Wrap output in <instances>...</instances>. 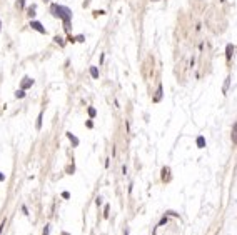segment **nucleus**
Returning <instances> with one entry per match:
<instances>
[{
    "mask_svg": "<svg viewBox=\"0 0 237 235\" xmlns=\"http://www.w3.org/2000/svg\"><path fill=\"white\" fill-rule=\"evenodd\" d=\"M30 27L34 30H37V32H40V33H47V30L42 27V24L40 22H37V20H34V22H30Z\"/></svg>",
    "mask_w": 237,
    "mask_h": 235,
    "instance_id": "obj_2",
    "label": "nucleus"
},
{
    "mask_svg": "<svg viewBox=\"0 0 237 235\" xmlns=\"http://www.w3.org/2000/svg\"><path fill=\"white\" fill-rule=\"evenodd\" d=\"M197 147H199V148H204V147H206V138H204V137H199V138H197Z\"/></svg>",
    "mask_w": 237,
    "mask_h": 235,
    "instance_id": "obj_9",
    "label": "nucleus"
},
{
    "mask_svg": "<svg viewBox=\"0 0 237 235\" xmlns=\"http://www.w3.org/2000/svg\"><path fill=\"white\" fill-rule=\"evenodd\" d=\"M15 97H17V98H24V97H25V90H24V88H22V90H17Z\"/></svg>",
    "mask_w": 237,
    "mask_h": 235,
    "instance_id": "obj_11",
    "label": "nucleus"
},
{
    "mask_svg": "<svg viewBox=\"0 0 237 235\" xmlns=\"http://www.w3.org/2000/svg\"><path fill=\"white\" fill-rule=\"evenodd\" d=\"M3 180H5V175H3L2 172H0V182H3Z\"/></svg>",
    "mask_w": 237,
    "mask_h": 235,
    "instance_id": "obj_16",
    "label": "nucleus"
},
{
    "mask_svg": "<svg viewBox=\"0 0 237 235\" xmlns=\"http://www.w3.org/2000/svg\"><path fill=\"white\" fill-rule=\"evenodd\" d=\"M50 233V225H45V228H44V235H49Z\"/></svg>",
    "mask_w": 237,
    "mask_h": 235,
    "instance_id": "obj_13",
    "label": "nucleus"
},
{
    "mask_svg": "<svg viewBox=\"0 0 237 235\" xmlns=\"http://www.w3.org/2000/svg\"><path fill=\"white\" fill-rule=\"evenodd\" d=\"M0 27H2V22H0Z\"/></svg>",
    "mask_w": 237,
    "mask_h": 235,
    "instance_id": "obj_19",
    "label": "nucleus"
},
{
    "mask_svg": "<svg viewBox=\"0 0 237 235\" xmlns=\"http://www.w3.org/2000/svg\"><path fill=\"white\" fill-rule=\"evenodd\" d=\"M90 75H92L94 79H99V70H97V67H95V65L90 67Z\"/></svg>",
    "mask_w": 237,
    "mask_h": 235,
    "instance_id": "obj_7",
    "label": "nucleus"
},
{
    "mask_svg": "<svg viewBox=\"0 0 237 235\" xmlns=\"http://www.w3.org/2000/svg\"><path fill=\"white\" fill-rule=\"evenodd\" d=\"M95 114H97V112H95V108H94V107H89V115H90V117H95Z\"/></svg>",
    "mask_w": 237,
    "mask_h": 235,
    "instance_id": "obj_12",
    "label": "nucleus"
},
{
    "mask_svg": "<svg viewBox=\"0 0 237 235\" xmlns=\"http://www.w3.org/2000/svg\"><path fill=\"white\" fill-rule=\"evenodd\" d=\"M30 85H34V80H30L29 77H25L24 82H22V88H27V87H30Z\"/></svg>",
    "mask_w": 237,
    "mask_h": 235,
    "instance_id": "obj_3",
    "label": "nucleus"
},
{
    "mask_svg": "<svg viewBox=\"0 0 237 235\" xmlns=\"http://www.w3.org/2000/svg\"><path fill=\"white\" fill-rule=\"evenodd\" d=\"M62 197H63V198H69V197H70V193H69V192H63V193H62Z\"/></svg>",
    "mask_w": 237,
    "mask_h": 235,
    "instance_id": "obj_14",
    "label": "nucleus"
},
{
    "mask_svg": "<svg viewBox=\"0 0 237 235\" xmlns=\"http://www.w3.org/2000/svg\"><path fill=\"white\" fill-rule=\"evenodd\" d=\"M42 117H44V114L40 112V114H39V120H37V130L42 128Z\"/></svg>",
    "mask_w": 237,
    "mask_h": 235,
    "instance_id": "obj_10",
    "label": "nucleus"
},
{
    "mask_svg": "<svg viewBox=\"0 0 237 235\" xmlns=\"http://www.w3.org/2000/svg\"><path fill=\"white\" fill-rule=\"evenodd\" d=\"M52 12H53L55 17H60V19L63 20V24H65V29H69V24H70V19H72V13H70L69 8L60 7V5H53Z\"/></svg>",
    "mask_w": 237,
    "mask_h": 235,
    "instance_id": "obj_1",
    "label": "nucleus"
},
{
    "mask_svg": "<svg viewBox=\"0 0 237 235\" xmlns=\"http://www.w3.org/2000/svg\"><path fill=\"white\" fill-rule=\"evenodd\" d=\"M24 5H25V0H20V3H19V7L22 8V7H24Z\"/></svg>",
    "mask_w": 237,
    "mask_h": 235,
    "instance_id": "obj_18",
    "label": "nucleus"
},
{
    "mask_svg": "<svg viewBox=\"0 0 237 235\" xmlns=\"http://www.w3.org/2000/svg\"><path fill=\"white\" fill-rule=\"evenodd\" d=\"M164 223H167V219H162V220H160V223H159V227H160V225H164Z\"/></svg>",
    "mask_w": 237,
    "mask_h": 235,
    "instance_id": "obj_15",
    "label": "nucleus"
},
{
    "mask_svg": "<svg viewBox=\"0 0 237 235\" xmlns=\"http://www.w3.org/2000/svg\"><path fill=\"white\" fill-rule=\"evenodd\" d=\"M232 53H234V45L229 43V45H227V60H230V58H232Z\"/></svg>",
    "mask_w": 237,
    "mask_h": 235,
    "instance_id": "obj_4",
    "label": "nucleus"
},
{
    "mask_svg": "<svg viewBox=\"0 0 237 235\" xmlns=\"http://www.w3.org/2000/svg\"><path fill=\"white\" fill-rule=\"evenodd\" d=\"M154 2H157V0H154Z\"/></svg>",
    "mask_w": 237,
    "mask_h": 235,
    "instance_id": "obj_20",
    "label": "nucleus"
},
{
    "mask_svg": "<svg viewBox=\"0 0 237 235\" xmlns=\"http://www.w3.org/2000/svg\"><path fill=\"white\" fill-rule=\"evenodd\" d=\"M160 98H162V85H159V88H157V95L154 97V102H160Z\"/></svg>",
    "mask_w": 237,
    "mask_h": 235,
    "instance_id": "obj_5",
    "label": "nucleus"
},
{
    "mask_svg": "<svg viewBox=\"0 0 237 235\" xmlns=\"http://www.w3.org/2000/svg\"><path fill=\"white\" fill-rule=\"evenodd\" d=\"M67 137H69V138H70V142H72V143H74V145H75V147H77V145H79V138H77V137H75V135H72L70 132H67Z\"/></svg>",
    "mask_w": 237,
    "mask_h": 235,
    "instance_id": "obj_6",
    "label": "nucleus"
},
{
    "mask_svg": "<svg viewBox=\"0 0 237 235\" xmlns=\"http://www.w3.org/2000/svg\"><path fill=\"white\" fill-rule=\"evenodd\" d=\"M235 133H237V124H234V125H232V143H234V145H235V142H237Z\"/></svg>",
    "mask_w": 237,
    "mask_h": 235,
    "instance_id": "obj_8",
    "label": "nucleus"
},
{
    "mask_svg": "<svg viewBox=\"0 0 237 235\" xmlns=\"http://www.w3.org/2000/svg\"><path fill=\"white\" fill-rule=\"evenodd\" d=\"M3 227H5V220L2 222V225H0V233H2V230H3Z\"/></svg>",
    "mask_w": 237,
    "mask_h": 235,
    "instance_id": "obj_17",
    "label": "nucleus"
}]
</instances>
